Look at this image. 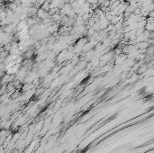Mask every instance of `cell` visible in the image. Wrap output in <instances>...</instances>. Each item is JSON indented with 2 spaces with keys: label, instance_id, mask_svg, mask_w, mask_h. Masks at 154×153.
<instances>
[{
  "label": "cell",
  "instance_id": "obj_1",
  "mask_svg": "<svg viewBox=\"0 0 154 153\" xmlns=\"http://www.w3.org/2000/svg\"><path fill=\"white\" fill-rule=\"evenodd\" d=\"M51 18L53 19V21H55V22H58V21H61L62 17L59 15V13H57V14H54V15H51Z\"/></svg>",
  "mask_w": 154,
  "mask_h": 153
},
{
  "label": "cell",
  "instance_id": "obj_2",
  "mask_svg": "<svg viewBox=\"0 0 154 153\" xmlns=\"http://www.w3.org/2000/svg\"><path fill=\"white\" fill-rule=\"evenodd\" d=\"M150 15V18H153L154 19V10L151 11V12L150 13V15Z\"/></svg>",
  "mask_w": 154,
  "mask_h": 153
}]
</instances>
